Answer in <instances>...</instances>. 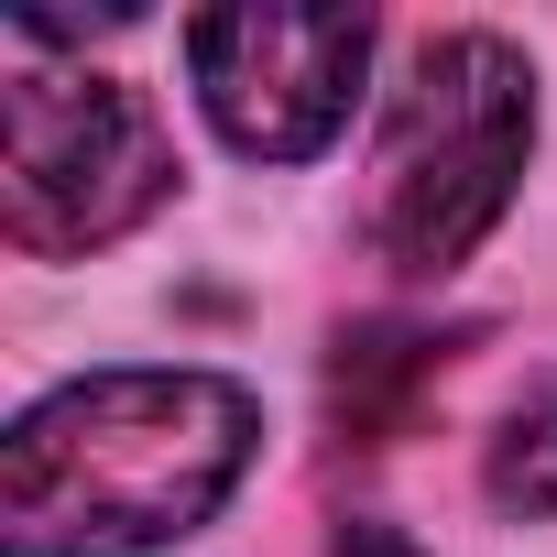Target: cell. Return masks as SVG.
<instances>
[{
  "label": "cell",
  "instance_id": "1",
  "mask_svg": "<svg viewBox=\"0 0 557 557\" xmlns=\"http://www.w3.org/2000/svg\"><path fill=\"white\" fill-rule=\"evenodd\" d=\"M262 448V405L197 361H121L55 383L0 448V546L12 557H153L197 535Z\"/></svg>",
  "mask_w": 557,
  "mask_h": 557
},
{
  "label": "cell",
  "instance_id": "2",
  "mask_svg": "<svg viewBox=\"0 0 557 557\" xmlns=\"http://www.w3.org/2000/svg\"><path fill=\"white\" fill-rule=\"evenodd\" d=\"M524 153H535V66L470 23L426 34L383 110V153H372V208H361L372 262L405 273V285L459 273L503 230Z\"/></svg>",
  "mask_w": 557,
  "mask_h": 557
},
{
  "label": "cell",
  "instance_id": "3",
  "mask_svg": "<svg viewBox=\"0 0 557 557\" xmlns=\"http://www.w3.org/2000/svg\"><path fill=\"white\" fill-rule=\"evenodd\" d=\"M175 197V143L143 88L99 66H12L0 88V230L34 262L110 251Z\"/></svg>",
  "mask_w": 557,
  "mask_h": 557
},
{
  "label": "cell",
  "instance_id": "4",
  "mask_svg": "<svg viewBox=\"0 0 557 557\" xmlns=\"http://www.w3.org/2000/svg\"><path fill=\"white\" fill-rule=\"evenodd\" d=\"M186 66L197 99L219 121L230 153L251 164H318L361 99L372 66V12H285V0H251V12H197L186 23Z\"/></svg>",
  "mask_w": 557,
  "mask_h": 557
},
{
  "label": "cell",
  "instance_id": "5",
  "mask_svg": "<svg viewBox=\"0 0 557 557\" xmlns=\"http://www.w3.org/2000/svg\"><path fill=\"white\" fill-rule=\"evenodd\" d=\"M481 492H492L513 524H546V513H557V372H535V383L513 394V416L492 426Z\"/></svg>",
  "mask_w": 557,
  "mask_h": 557
},
{
  "label": "cell",
  "instance_id": "6",
  "mask_svg": "<svg viewBox=\"0 0 557 557\" xmlns=\"http://www.w3.org/2000/svg\"><path fill=\"white\" fill-rule=\"evenodd\" d=\"M329 557H426L405 524H383V513H350L339 535H329Z\"/></svg>",
  "mask_w": 557,
  "mask_h": 557
}]
</instances>
